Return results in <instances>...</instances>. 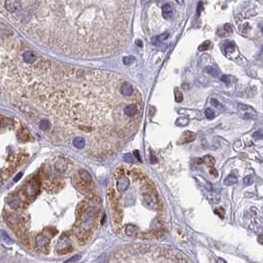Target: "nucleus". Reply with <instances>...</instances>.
I'll use <instances>...</instances> for the list:
<instances>
[{"mask_svg":"<svg viewBox=\"0 0 263 263\" xmlns=\"http://www.w3.org/2000/svg\"><path fill=\"white\" fill-rule=\"evenodd\" d=\"M141 193H142V196L143 200H145V203L147 204V207H149V208H152V209L160 208L158 199L154 195V190H152V189H149V188L143 186Z\"/></svg>","mask_w":263,"mask_h":263,"instance_id":"obj_1","label":"nucleus"},{"mask_svg":"<svg viewBox=\"0 0 263 263\" xmlns=\"http://www.w3.org/2000/svg\"><path fill=\"white\" fill-rule=\"evenodd\" d=\"M39 190L40 187L37 181H32V182H29L25 187V194L27 197H35L39 193Z\"/></svg>","mask_w":263,"mask_h":263,"instance_id":"obj_2","label":"nucleus"},{"mask_svg":"<svg viewBox=\"0 0 263 263\" xmlns=\"http://www.w3.org/2000/svg\"><path fill=\"white\" fill-rule=\"evenodd\" d=\"M123 112H124L125 117L134 118V117H136L137 115V113H139V106H137V104H135V103L127 104L124 107Z\"/></svg>","mask_w":263,"mask_h":263,"instance_id":"obj_3","label":"nucleus"},{"mask_svg":"<svg viewBox=\"0 0 263 263\" xmlns=\"http://www.w3.org/2000/svg\"><path fill=\"white\" fill-rule=\"evenodd\" d=\"M130 186V180L125 175L119 177L117 180V189L119 192H125Z\"/></svg>","mask_w":263,"mask_h":263,"instance_id":"obj_4","label":"nucleus"},{"mask_svg":"<svg viewBox=\"0 0 263 263\" xmlns=\"http://www.w3.org/2000/svg\"><path fill=\"white\" fill-rule=\"evenodd\" d=\"M196 135L193 133V132H185V133L182 135V137H180V140L178 141V145H184V143H188V142H191L195 140Z\"/></svg>","mask_w":263,"mask_h":263,"instance_id":"obj_5","label":"nucleus"},{"mask_svg":"<svg viewBox=\"0 0 263 263\" xmlns=\"http://www.w3.org/2000/svg\"><path fill=\"white\" fill-rule=\"evenodd\" d=\"M121 94L123 96H126V97H129L131 96L132 94H133L134 92V88H133V85H132L130 82H124L122 85H121Z\"/></svg>","mask_w":263,"mask_h":263,"instance_id":"obj_6","label":"nucleus"},{"mask_svg":"<svg viewBox=\"0 0 263 263\" xmlns=\"http://www.w3.org/2000/svg\"><path fill=\"white\" fill-rule=\"evenodd\" d=\"M174 15V9H173V6L170 4H165L163 5V7H162V16H163L164 19L166 20H169V19H171Z\"/></svg>","mask_w":263,"mask_h":263,"instance_id":"obj_7","label":"nucleus"},{"mask_svg":"<svg viewBox=\"0 0 263 263\" xmlns=\"http://www.w3.org/2000/svg\"><path fill=\"white\" fill-rule=\"evenodd\" d=\"M78 177L80 180H82L84 183H86L87 185H89L92 183V177L90 173L86 170V169H80L79 173H78Z\"/></svg>","mask_w":263,"mask_h":263,"instance_id":"obj_8","label":"nucleus"},{"mask_svg":"<svg viewBox=\"0 0 263 263\" xmlns=\"http://www.w3.org/2000/svg\"><path fill=\"white\" fill-rule=\"evenodd\" d=\"M49 242V239L45 235H39L36 237V245L40 248L47 246Z\"/></svg>","mask_w":263,"mask_h":263,"instance_id":"obj_9","label":"nucleus"},{"mask_svg":"<svg viewBox=\"0 0 263 263\" xmlns=\"http://www.w3.org/2000/svg\"><path fill=\"white\" fill-rule=\"evenodd\" d=\"M5 8L7 9L10 13H15L20 7V1H5Z\"/></svg>","mask_w":263,"mask_h":263,"instance_id":"obj_10","label":"nucleus"},{"mask_svg":"<svg viewBox=\"0 0 263 263\" xmlns=\"http://www.w3.org/2000/svg\"><path fill=\"white\" fill-rule=\"evenodd\" d=\"M88 201H86V200H84V201L81 202L78 206H77V208H76V218L77 219H81V217L83 216L84 214V212L86 211V209L88 208Z\"/></svg>","mask_w":263,"mask_h":263,"instance_id":"obj_11","label":"nucleus"},{"mask_svg":"<svg viewBox=\"0 0 263 263\" xmlns=\"http://www.w3.org/2000/svg\"><path fill=\"white\" fill-rule=\"evenodd\" d=\"M132 175H133V178L135 181H139V182H142V181H147V175L143 173L142 171L139 170V169H134V170L131 171Z\"/></svg>","mask_w":263,"mask_h":263,"instance_id":"obj_12","label":"nucleus"},{"mask_svg":"<svg viewBox=\"0 0 263 263\" xmlns=\"http://www.w3.org/2000/svg\"><path fill=\"white\" fill-rule=\"evenodd\" d=\"M37 59V56L35 54V53L33 52H31V51H28V52H25L24 54H23V60L26 62V64H34V62L36 61Z\"/></svg>","mask_w":263,"mask_h":263,"instance_id":"obj_13","label":"nucleus"},{"mask_svg":"<svg viewBox=\"0 0 263 263\" xmlns=\"http://www.w3.org/2000/svg\"><path fill=\"white\" fill-rule=\"evenodd\" d=\"M9 205L11 208H13V209H17L20 207L21 205V199L19 196L17 195H11L9 197Z\"/></svg>","mask_w":263,"mask_h":263,"instance_id":"obj_14","label":"nucleus"},{"mask_svg":"<svg viewBox=\"0 0 263 263\" xmlns=\"http://www.w3.org/2000/svg\"><path fill=\"white\" fill-rule=\"evenodd\" d=\"M74 184L76 186L78 189H80L81 191H84V192H89L90 191V188L89 185H87L86 183H84L82 180H80L79 177H76L74 179Z\"/></svg>","mask_w":263,"mask_h":263,"instance_id":"obj_15","label":"nucleus"},{"mask_svg":"<svg viewBox=\"0 0 263 263\" xmlns=\"http://www.w3.org/2000/svg\"><path fill=\"white\" fill-rule=\"evenodd\" d=\"M233 33V29H231L230 25L229 24H225L224 26L223 27V29H221L220 31L218 32L219 36L220 37H225V36H229Z\"/></svg>","mask_w":263,"mask_h":263,"instance_id":"obj_16","label":"nucleus"},{"mask_svg":"<svg viewBox=\"0 0 263 263\" xmlns=\"http://www.w3.org/2000/svg\"><path fill=\"white\" fill-rule=\"evenodd\" d=\"M72 143L76 148H83L85 147V140L81 137H76L73 139Z\"/></svg>","mask_w":263,"mask_h":263,"instance_id":"obj_17","label":"nucleus"},{"mask_svg":"<svg viewBox=\"0 0 263 263\" xmlns=\"http://www.w3.org/2000/svg\"><path fill=\"white\" fill-rule=\"evenodd\" d=\"M125 231H126L127 235L129 236H135L137 234V228L134 224H128L126 229H125Z\"/></svg>","mask_w":263,"mask_h":263,"instance_id":"obj_18","label":"nucleus"},{"mask_svg":"<svg viewBox=\"0 0 263 263\" xmlns=\"http://www.w3.org/2000/svg\"><path fill=\"white\" fill-rule=\"evenodd\" d=\"M54 168H55L59 172H64V171L66 170V168H67V165H66L65 161H64V159H60V160H59V161L55 163Z\"/></svg>","mask_w":263,"mask_h":263,"instance_id":"obj_19","label":"nucleus"},{"mask_svg":"<svg viewBox=\"0 0 263 263\" xmlns=\"http://www.w3.org/2000/svg\"><path fill=\"white\" fill-rule=\"evenodd\" d=\"M237 182V178L235 176L234 174H229V176L224 180V184L225 186H230V185H234Z\"/></svg>","mask_w":263,"mask_h":263,"instance_id":"obj_20","label":"nucleus"},{"mask_svg":"<svg viewBox=\"0 0 263 263\" xmlns=\"http://www.w3.org/2000/svg\"><path fill=\"white\" fill-rule=\"evenodd\" d=\"M49 128H51V123H49V121L48 120V119H43V120H41L40 122V129L42 131H49Z\"/></svg>","mask_w":263,"mask_h":263,"instance_id":"obj_21","label":"nucleus"},{"mask_svg":"<svg viewBox=\"0 0 263 263\" xmlns=\"http://www.w3.org/2000/svg\"><path fill=\"white\" fill-rule=\"evenodd\" d=\"M203 162H204V163H205L206 165H208V166H210V167H213V166L215 165L216 160H215L214 157H213V156H211V155H206L205 157H204V159H203Z\"/></svg>","mask_w":263,"mask_h":263,"instance_id":"obj_22","label":"nucleus"},{"mask_svg":"<svg viewBox=\"0 0 263 263\" xmlns=\"http://www.w3.org/2000/svg\"><path fill=\"white\" fill-rule=\"evenodd\" d=\"M18 139L20 140L21 142H26L29 140V134L27 131H25L24 129L21 130L20 132L18 133Z\"/></svg>","mask_w":263,"mask_h":263,"instance_id":"obj_23","label":"nucleus"},{"mask_svg":"<svg viewBox=\"0 0 263 263\" xmlns=\"http://www.w3.org/2000/svg\"><path fill=\"white\" fill-rule=\"evenodd\" d=\"M174 95H175V101H176L177 103H181L183 101V94H182V92H181L179 89H175L174 90Z\"/></svg>","mask_w":263,"mask_h":263,"instance_id":"obj_24","label":"nucleus"},{"mask_svg":"<svg viewBox=\"0 0 263 263\" xmlns=\"http://www.w3.org/2000/svg\"><path fill=\"white\" fill-rule=\"evenodd\" d=\"M212 46V43L210 41H206L204 42L202 45H200L199 47V51L200 52H204V51H207V49H209Z\"/></svg>","mask_w":263,"mask_h":263,"instance_id":"obj_25","label":"nucleus"},{"mask_svg":"<svg viewBox=\"0 0 263 263\" xmlns=\"http://www.w3.org/2000/svg\"><path fill=\"white\" fill-rule=\"evenodd\" d=\"M124 160L128 162V163H135L136 159H135V156L131 153H126L124 155Z\"/></svg>","mask_w":263,"mask_h":263,"instance_id":"obj_26","label":"nucleus"},{"mask_svg":"<svg viewBox=\"0 0 263 263\" xmlns=\"http://www.w3.org/2000/svg\"><path fill=\"white\" fill-rule=\"evenodd\" d=\"M188 123H189V119H188V118H179L178 120L176 121V124L178 125V126H180V127L186 126V125H188Z\"/></svg>","mask_w":263,"mask_h":263,"instance_id":"obj_27","label":"nucleus"},{"mask_svg":"<svg viewBox=\"0 0 263 263\" xmlns=\"http://www.w3.org/2000/svg\"><path fill=\"white\" fill-rule=\"evenodd\" d=\"M211 104L214 106L215 108H217V109H219V110H223L224 109V106L218 101V100H216V99H214V98H212L211 99Z\"/></svg>","mask_w":263,"mask_h":263,"instance_id":"obj_28","label":"nucleus"},{"mask_svg":"<svg viewBox=\"0 0 263 263\" xmlns=\"http://www.w3.org/2000/svg\"><path fill=\"white\" fill-rule=\"evenodd\" d=\"M124 173H125V169H124V167H122V166H121V167L117 168L116 170H115V172H114V176H115L116 178H119V177L123 176Z\"/></svg>","mask_w":263,"mask_h":263,"instance_id":"obj_29","label":"nucleus"},{"mask_svg":"<svg viewBox=\"0 0 263 263\" xmlns=\"http://www.w3.org/2000/svg\"><path fill=\"white\" fill-rule=\"evenodd\" d=\"M196 178H197V179H200V180H201V181H200V182H201V183H203V184H204V186H205V187L207 188V189H208V190H212V185H211V184H210V183L208 182V181H207V180H205V179H204L203 177H200V176H196Z\"/></svg>","mask_w":263,"mask_h":263,"instance_id":"obj_30","label":"nucleus"},{"mask_svg":"<svg viewBox=\"0 0 263 263\" xmlns=\"http://www.w3.org/2000/svg\"><path fill=\"white\" fill-rule=\"evenodd\" d=\"M205 115H206V117L208 118V119H214L215 118V112L213 111L211 108H208V109H206V111H205Z\"/></svg>","mask_w":263,"mask_h":263,"instance_id":"obj_31","label":"nucleus"},{"mask_svg":"<svg viewBox=\"0 0 263 263\" xmlns=\"http://www.w3.org/2000/svg\"><path fill=\"white\" fill-rule=\"evenodd\" d=\"M134 60H135L134 56H124L123 58V62H124V64H126V65L131 64Z\"/></svg>","mask_w":263,"mask_h":263,"instance_id":"obj_32","label":"nucleus"},{"mask_svg":"<svg viewBox=\"0 0 263 263\" xmlns=\"http://www.w3.org/2000/svg\"><path fill=\"white\" fill-rule=\"evenodd\" d=\"M107 195H108V198H109L110 201H112L113 199L117 198V197H116V194H115V191H114V189H113V188H109L108 191H107Z\"/></svg>","mask_w":263,"mask_h":263,"instance_id":"obj_33","label":"nucleus"},{"mask_svg":"<svg viewBox=\"0 0 263 263\" xmlns=\"http://www.w3.org/2000/svg\"><path fill=\"white\" fill-rule=\"evenodd\" d=\"M252 181H253V177H252V175H248V176H245L243 179V183L245 184V185H250L252 183Z\"/></svg>","mask_w":263,"mask_h":263,"instance_id":"obj_34","label":"nucleus"},{"mask_svg":"<svg viewBox=\"0 0 263 263\" xmlns=\"http://www.w3.org/2000/svg\"><path fill=\"white\" fill-rule=\"evenodd\" d=\"M221 80L224 81V83H227L228 85H229L230 81H231V78H230V76H229V75H223V76L221 77Z\"/></svg>","mask_w":263,"mask_h":263,"instance_id":"obj_35","label":"nucleus"},{"mask_svg":"<svg viewBox=\"0 0 263 263\" xmlns=\"http://www.w3.org/2000/svg\"><path fill=\"white\" fill-rule=\"evenodd\" d=\"M207 71H208L209 73H211L212 75H214V76H217L218 73H219V71L214 67H207Z\"/></svg>","mask_w":263,"mask_h":263,"instance_id":"obj_36","label":"nucleus"},{"mask_svg":"<svg viewBox=\"0 0 263 263\" xmlns=\"http://www.w3.org/2000/svg\"><path fill=\"white\" fill-rule=\"evenodd\" d=\"M80 259V255H76V256H73V257L67 259L64 263H73V262H76Z\"/></svg>","mask_w":263,"mask_h":263,"instance_id":"obj_37","label":"nucleus"},{"mask_svg":"<svg viewBox=\"0 0 263 263\" xmlns=\"http://www.w3.org/2000/svg\"><path fill=\"white\" fill-rule=\"evenodd\" d=\"M1 235H2V237H3V240H4L5 241H7V242H10V243L12 242V241H11V240H10V237L8 236V235H7V234H6V233H5V231H3V230L1 231Z\"/></svg>","mask_w":263,"mask_h":263,"instance_id":"obj_38","label":"nucleus"},{"mask_svg":"<svg viewBox=\"0 0 263 263\" xmlns=\"http://www.w3.org/2000/svg\"><path fill=\"white\" fill-rule=\"evenodd\" d=\"M211 201L213 203H219L220 202V198L217 197V196H213V197H211Z\"/></svg>","mask_w":263,"mask_h":263,"instance_id":"obj_39","label":"nucleus"},{"mask_svg":"<svg viewBox=\"0 0 263 263\" xmlns=\"http://www.w3.org/2000/svg\"><path fill=\"white\" fill-rule=\"evenodd\" d=\"M239 109H240V110L242 109L243 111H245V110L248 109V107H247V106H245V105H243V104H240L239 105Z\"/></svg>","mask_w":263,"mask_h":263,"instance_id":"obj_40","label":"nucleus"},{"mask_svg":"<svg viewBox=\"0 0 263 263\" xmlns=\"http://www.w3.org/2000/svg\"><path fill=\"white\" fill-rule=\"evenodd\" d=\"M210 173H211L212 175H214V176H217V175H218V173H217V170H216L215 168H213V167H211Z\"/></svg>","mask_w":263,"mask_h":263,"instance_id":"obj_41","label":"nucleus"},{"mask_svg":"<svg viewBox=\"0 0 263 263\" xmlns=\"http://www.w3.org/2000/svg\"><path fill=\"white\" fill-rule=\"evenodd\" d=\"M22 175H23L22 173H19V174L17 175V176H16V177L14 178V180H13L14 182H17V181H19V180H20V178L22 177Z\"/></svg>","mask_w":263,"mask_h":263,"instance_id":"obj_42","label":"nucleus"},{"mask_svg":"<svg viewBox=\"0 0 263 263\" xmlns=\"http://www.w3.org/2000/svg\"><path fill=\"white\" fill-rule=\"evenodd\" d=\"M133 155H135V156H136V158H137L139 160H141V158H140V153H139V152H137V150H135Z\"/></svg>","mask_w":263,"mask_h":263,"instance_id":"obj_43","label":"nucleus"},{"mask_svg":"<svg viewBox=\"0 0 263 263\" xmlns=\"http://www.w3.org/2000/svg\"><path fill=\"white\" fill-rule=\"evenodd\" d=\"M150 157H152V163H155V162H157V159L155 158V156L152 153V155H150Z\"/></svg>","mask_w":263,"mask_h":263,"instance_id":"obj_44","label":"nucleus"},{"mask_svg":"<svg viewBox=\"0 0 263 263\" xmlns=\"http://www.w3.org/2000/svg\"><path fill=\"white\" fill-rule=\"evenodd\" d=\"M217 263H227V262H225V261H224V259H222V258H218Z\"/></svg>","mask_w":263,"mask_h":263,"instance_id":"obj_45","label":"nucleus"},{"mask_svg":"<svg viewBox=\"0 0 263 263\" xmlns=\"http://www.w3.org/2000/svg\"><path fill=\"white\" fill-rule=\"evenodd\" d=\"M136 44L137 46L140 45V47H142V41H136Z\"/></svg>","mask_w":263,"mask_h":263,"instance_id":"obj_46","label":"nucleus"},{"mask_svg":"<svg viewBox=\"0 0 263 263\" xmlns=\"http://www.w3.org/2000/svg\"><path fill=\"white\" fill-rule=\"evenodd\" d=\"M0 93H1V89H0Z\"/></svg>","mask_w":263,"mask_h":263,"instance_id":"obj_47","label":"nucleus"}]
</instances>
